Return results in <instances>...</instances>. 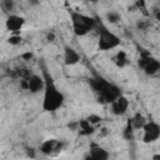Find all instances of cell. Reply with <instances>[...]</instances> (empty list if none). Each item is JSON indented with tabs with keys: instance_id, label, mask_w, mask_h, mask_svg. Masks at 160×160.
<instances>
[{
	"instance_id": "cell-10",
	"label": "cell",
	"mask_w": 160,
	"mask_h": 160,
	"mask_svg": "<svg viewBox=\"0 0 160 160\" xmlns=\"http://www.w3.org/2000/svg\"><path fill=\"white\" fill-rule=\"evenodd\" d=\"M28 90H30L31 92H39L41 90H44V86H45V82L42 80V78H40L39 75H35V74H31L28 79Z\"/></svg>"
},
{
	"instance_id": "cell-8",
	"label": "cell",
	"mask_w": 160,
	"mask_h": 160,
	"mask_svg": "<svg viewBox=\"0 0 160 160\" xmlns=\"http://www.w3.org/2000/svg\"><path fill=\"white\" fill-rule=\"evenodd\" d=\"M24 24H25V19L22 16H19V15H10L5 21L6 30H9L11 32L20 31L21 28L24 26Z\"/></svg>"
},
{
	"instance_id": "cell-5",
	"label": "cell",
	"mask_w": 160,
	"mask_h": 160,
	"mask_svg": "<svg viewBox=\"0 0 160 160\" xmlns=\"http://www.w3.org/2000/svg\"><path fill=\"white\" fill-rule=\"evenodd\" d=\"M139 66L144 69L145 74L148 75H154L159 71L160 69V62L159 60L154 59L149 51H141L140 59H139Z\"/></svg>"
},
{
	"instance_id": "cell-24",
	"label": "cell",
	"mask_w": 160,
	"mask_h": 160,
	"mask_svg": "<svg viewBox=\"0 0 160 160\" xmlns=\"http://www.w3.org/2000/svg\"><path fill=\"white\" fill-rule=\"evenodd\" d=\"M54 39H55V35H54L52 32L48 34V40H49V41H54Z\"/></svg>"
},
{
	"instance_id": "cell-22",
	"label": "cell",
	"mask_w": 160,
	"mask_h": 160,
	"mask_svg": "<svg viewBox=\"0 0 160 160\" xmlns=\"http://www.w3.org/2000/svg\"><path fill=\"white\" fill-rule=\"evenodd\" d=\"M26 154H28V156H30V158H35V151H34L32 148H28V149H26Z\"/></svg>"
},
{
	"instance_id": "cell-2",
	"label": "cell",
	"mask_w": 160,
	"mask_h": 160,
	"mask_svg": "<svg viewBox=\"0 0 160 160\" xmlns=\"http://www.w3.org/2000/svg\"><path fill=\"white\" fill-rule=\"evenodd\" d=\"M92 88L100 94L99 101H101V102H112L116 98H119L121 95L120 90L115 85L105 81L104 79L92 80Z\"/></svg>"
},
{
	"instance_id": "cell-20",
	"label": "cell",
	"mask_w": 160,
	"mask_h": 160,
	"mask_svg": "<svg viewBox=\"0 0 160 160\" xmlns=\"http://www.w3.org/2000/svg\"><path fill=\"white\" fill-rule=\"evenodd\" d=\"M32 56H34V55H32L31 51H26V52L21 54V59H22V60H26V61H28V60H31Z\"/></svg>"
},
{
	"instance_id": "cell-1",
	"label": "cell",
	"mask_w": 160,
	"mask_h": 160,
	"mask_svg": "<svg viewBox=\"0 0 160 160\" xmlns=\"http://www.w3.org/2000/svg\"><path fill=\"white\" fill-rule=\"evenodd\" d=\"M45 86H44V98H42V110L48 112L56 111L64 102L62 92L55 86L52 79L45 72Z\"/></svg>"
},
{
	"instance_id": "cell-3",
	"label": "cell",
	"mask_w": 160,
	"mask_h": 160,
	"mask_svg": "<svg viewBox=\"0 0 160 160\" xmlns=\"http://www.w3.org/2000/svg\"><path fill=\"white\" fill-rule=\"evenodd\" d=\"M71 16V22H72V28L76 35L79 36H84L88 32H90L91 30H94L96 22L92 18L80 14L79 11H71L70 12Z\"/></svg>"
},
{
	"instance_id": "cell-13",
	"label": "cell",
	"mask_w": 160,
	"mask_h": 160,
	"mask_svg": "<svg viewBox=\"0 0 160 160\" xmlns=\"http://www.w3.org/2000/svg\"><path fill=\"white\" fill-rule=\"evenodd\" d=\"M130 121H131V126H132V129H136V130L142 129L144 125L146 124V119H145V116H144L142 114H140V112H136V114L134 115V118L130 119Z\"/></svg>"
},
{
	"instance_id": "cell-25",
	"label": "cell",
	"mask_w": 160,
	"mask_h": 160,
	"mask_svg": "<svg viewBox=\"0 0 160 160\" xmlns=\"http://www.w3.org/2000/svg\"><path fill=\"white\" fill-rule=\"evenodd\" d=\"M108 132H109L108 129H106V128H102V129H101V132H100V136H105Z\"/></svg>"
},
{
	"instance_id": "cell-23",
	"label": "cell",
	"mask_w": 160,
	"mask_h": 160,
	"mask_svg": "<svg viewBox=\"0 0 160 160\" xmlns=\"http://www.w3.org/2000/svg\"><path fill=\"white\" fill-rule=\"evenodd\" d=\"M5 6H6L8 10H10V9L12 8V1H6V2H5Z\"/></svg>"
},
{
	"instance_id": "cell-14",
	"label": "cell",
	"mask_w": 160,
	"mask_h": 160,
	"mask_svg": "<svg viewBox=\"0 0 160 160\" xmlns=\"http://www.w3.org/2000/svg\"><path fill=\"white\" fill-rule=\"evenodd\" d=\"M79 128H80V130H79L80 135H90L95 131V128L88 120H81L79 122Z\"/></svg>"
},
{
	"instance_id": "cell-19",
	"label": "cell",
	"mask_w": 160,
	"mask_h": 160,
	"mask_svg": "<svg viewBox=\"0 0 160 160\" xmlns=\"http://www.w3.org/2000/svg\"><path fill=\"white\" fill-rule=\"evenodd\" d=\"M92 126L95 125V124H98V122H100L101 121V118L99 116V115H95V114H91V115H89V118L86 119Z\"/></svg>"
},
{
	"instance_id": "cell-4",
	"label": "cell",
	"mask_w": 160,
	"mask_h": 160,
	"mask_svg": "<svg viewBox=\"0 0 160 160\" xmlns=\"http://www.w3.org/2000/svg\"><path fill=\"white\" fill-rule=\"evenodd\" d=\"M119 45H120V39H119L114 32H111V31L108 30V29H102V30L100 31L99 41H98V48H99V50L106 51V50L115 49V48L119 46Z\"/></svg>"
},
{
	"instance_id": "cell-9",
	"label": "cell",
	"mask_w": 160,
	"mask_h": 160,
	"mask_svg": "<svg viewBox=\"0 0 160 160\" xmlns=\"http://www.w3.org/2000/svg\"><path fill=\"white\" fill-rule=\"evenodd\" d=\"M129 108V100L124 96V95H120L119 98H116L112 102H111V110L115 115H122L126 112Z\"/></svg>"
},
{
	"instance_id": "cell-17",
	"label": "cell",
	"mask_w": 160,
	"mask_h": 160,
	"mask_svg": "<svg viewBox=\"0 0 160 160\" xmlns=\"http://www.w3.org/2000/svg\"><path fill=\"white\" fill-rule=\"evenodd\" d=\"M106 19H108L109 22L115 24V22H118L120 20V14L116 12V11H110V12L106 14Z\"/></svg>"
},
{
	"instance_id": "cell-12",
	"label": "cell",
	"mask_w": 160,
	"mask_h": 160,
	"mask_svg": "<svg viewBox=\"0 0 160 160\" xmlns=\"http://www.w3.org/2000/svg\"><path fill=\"white\" fill-rule=\"evenodd\" d=\"M80 61V55L76 50H74L70 46H66L64 50V62L66 65H75Z\"/></svg>"
},
{
	"instance_id": "cell-16",
	"label": "cell",
	"mask_w": 160,
	"mask_h": 160,
	"mask_svg": "<svg viewBox=\"0 0 160 160\" xmlns=\"http://www.w3.org/2000/svg\"><path fill=\"white\" fill-rule=\"evenodd\" d=\"M132 134H134V129H132L131 121H130V119H129V121H128V124H126V126H125V129H124V138L128 139V140H130V139L132 138Z\"/></svg>"
},
{
	"instance_id": "cell-21",
	"label": "cell",
	"mask_w": 160,
	"mask_h": 160,
	"mask_svg": "<svg viewBox=\"0 0 160 160\" xmlns=\"http://www.w3.org/2000/svg\"><path fill=\"white\" fill-rule=\"evenodd\" d=\"M148 26H149V22H144V21H139V22H138V28L141 29V30L146 29Z\"/></svg>"
},
{
	"instance_id": "cell-26",
	"label": "cell",
	"mask_w": 160,
	"mask_h": 160,
	"mask_svg": "<svg viewBox=\"0 0 160 160\" xmlns=\"http://www.w3.org/2000/svg\"><path fill=\"white\" fill-rule=\"evenodd\" d=\"M152 160H160V155H159V154L152 155Z\"/></svg>"
},
{
	"instance_id": "cell-18",
	"label": "cell",
	"mask_w": 160,
	"mask_h": 160,
	"mask_svg": "<svg viewBox=\"0 0 160 160\" xmlns=\"http://www.w3.org/2000/svg\"><path fill=\"white\" fill-rule=\"evenodd\" d=\"M21 41H22V39H21V36H20V35H11V36L8 39V42H9L10 45H14V46L20 45V44H21Z\"/></svg>"
},
{
	"instance_id": "cell-7",
	"label": "cell",
	"mask_w": 160,
	"mask_h": 160,
	"mask_svg": "<svg viewBox=\"0 0 160 160\" xmlns=\"http://www.w3.org/2000/svg\"><path fill=\"white\" fill-rule=\"evenodd\" d=\"M61 150H62V142L60 140H56V139L45 140L40 145V151L45 155H49V156H56L61 152Z\"/></svg>"
},
{
	"instance_id": "cell-11",
	"label": "cell",
	"mask_w": 160,
	"mask_h": 160,
	"mask_svg": "<svg viewBox=\"0 0 160 160\" xmlns=\"http://www.w3.org/2000/svg\"><path fill=\"white\" fill-rule=\"evenodd\" d=\"M109 158V152L96 145H92L90 148V151L88 154V156L85 158V160H108Z\"/></svg>"
},
{
	"instance_id": "cell-6",
	"label": "cell",
	"mask_w": 160,
	"mask_h": 160,
	"mask_svg": "<svg viewBox=\"0 0 160 160\" xmlns=\"http://www.w3.org/2000/svg\"><path fill=\"white\" fill-rule=\"evenodd\" d=\"M144 130V136H142V141L149 144V142H154L159 139L160 136V125L155 121H150L146 122L142 128Z\"/></svg>"
},
{
	"instance_id": "cell-15",
	"label": "cell",
	"mask_w": 160,
	"mask_h": 160,
	"mask_svg": "<svg viewBox=\"0 0 160 160\" xmlns=\"http://www.w3.org/2000/svg\"><path fill=\"white\" fill-rule=\"evenodd\" d=\"M114 61H115V64H116L119 68H124L125 65H128V64H129V59H128V56H126V52H125L124 50L118 51V54H116L115 58H114Z\"/></svg>"
}]
</instances>
